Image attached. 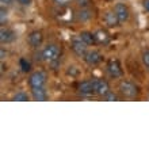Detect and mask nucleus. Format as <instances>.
I'll list each match as a JSON object with an SVG mask.
<instances>
[{
  "instance_id": "a211bd4d",
  "label": "nucleus",
  "mask_w": 149,
  "mask_h": 149,
  "mask_svg": "<svg viewBox=\"0 0 149 149\" xmlns=\"http://www.w3.org/2000/svg\"><path fill=\"white\" fill-rule=\"evenodd\" d=\"M19 65H20V68H22L23 72H29L31 69V64H30V61H27L26 58H20Z\"/></svg>"
},
{
  "instance_id": "f03ea898",
  "label": "nucleus",
  "mask_w": 149,
  "mask_h": 149,
  "mask_svg": "<svg viewBox=\"0 0 149 149\" xmlns=\"http://www.w3.org/2000/svg\"><path fill=\"white\" fill-rule=\"evenodd\" d=\"M119 92H121L125 98H136L138 95V87L132 81H127V80H123L119 84Z\"/></svg>"
},
{
  "instance_id": "9b49d317",
  "label": "nucleus",
  "mask_w": 149,
  "mask_h": 149,
  "mask_svg": "<svg viewBox=\"0 0 149 149\" xmlns=\"http://www.w3.org/2000/svg\"><path fill=\"white\" fill-rule=\"evenodd\" d=\"M104 23L109 26V27H117V26H119V19H118L117 14L114 11H107L106 14H104Z\"/></svg>"
},
{
  "instance_id": "20e7f679",
  "label": "nucleus",
  "mask_w": 149,
  "mask_h": 149,
  "mask_svg": "<svg viewBox=\"0 0 149 149\" xmlns=\"http://www.w3.org/2000/svg\"><path fill=\"white\" fill-rule=\"evenodd\" d=\"M92 87H94V92L95 94L100 95V96H104V95L110 91V86L106 80H102V79H92Z\"/></svg>"
},
{
  "instance_id": "9d476101",
  "label": "nucleus",
  "mask_w": 149,
  "mask_h": 149,
  "mask_svg": "<svg viewBox=\"0 0 149 149\" xmlns=\"http://www.w3.org/2000/svg\"><path fill=\"white\" fill-rule=\"evenodd\" d=\"M84 60H86V63L90 64V65H98V64L103 60V56L100 54L98 50H90L86 53Z\"/></svg>"
},
{
  "instance_id": "b1692460",
  "label": "nucleus",
  "mask_w": 149,
  "mask_h": 149,
  "mask_svg": "<svg viewBox=\"0 0 149 149\" xmlns=\"http://www.w3.org/2000/svg\"><path fill=\"white\" fill-rule=\"evenodd\" d=\"M72 0H54V3L60 7H64V6H68V4L71 3Z\"/></svg>"
},
{
  "instance_id": "f8f14e48",
  "label": "nucleus",
  "mask_w": 149,
  "mask_h": 149,
  "mask_svg": "<svg viewBox=\"0 0 149 149\" xmlns=\"http://www.w3.org/2000/svg\"><path fill=\"white\" fill-rule=\"evenodd\" d=\"M95 39H96V43H100V45H107V43L110 42V34L106 31V30H103V29H100V30H98V31H95Z\"/></svg>"
},
{
  "instance_id": "0eeeda50",
  "label": "nucleus",
  "mask_w": 149,
  "mask_h": 149,
  "mask_svg": "<svg viewBox=\"0 0 149 149\" xmlns=\"http://www.w3.org/2000/svg\"><path fill=\"white\" fill-rule=\"evenodd\" d=\"M71 46H72V50H73L77 56H80V57H84V56H86L87 46H88V45H87L80 37H79V38H74L73 41H72Z\"/></svg>"
},
{
  "instance_id": "5701e85b",
  "label": "nucleus",
  "mask_w": 149,
  "mask_h": 149,
  "mask_svg": "<svg viewBox=\"0 0 149 149\" xmlns=\"http://www.w3.org/2000/svg\"><path fill=\"white\" fill-rule=\"evenodd\" d=\"M6 19H7V11L4 10V7H1V10H0V22H1V24L6 23Z\"/></svg>"
},
{
  "instance_id": "423d86ee",
  "label": "nucleus",
  "mask_w": 149,
  "mask_h": 149,
  "mask_svg": "<svg viewBox=\"0 0 149 149\" xmlns=\"http://www.w3.org/2000/svg\"><path fill=\"white\" fill-rule=\"evenodd\" d=\"M107 72L111 77H121L123 71H122V67L118 60H110L107 63Z\"/></svg>"
},
{
  "instance_id": "4468645a",
  "label": "nucleus",
  "mask_w": 149,
  "mask_h": 149,
  "mask_svg": "<svg viewBox=\"0 0 149 149\" xmlns=\"http://www.w3.org/2000/svg\"><path fill=\"white\" fill-rule=\"evenodd\" d=\"M77 90L81 95H91L92 92H94L92 81H90V80H84V81H81L80 84H79Z\"/></svg>"
},
{
  "instance_id": "2eb2a0df",
  "label": "nucleus",
  "mask_w": 149,
  "mask_h": 149,
  "mask_svg": "<svg viewBox=\"0 0 149 149\" xmlns=\"http://www.w3.org/2000/svg\"><path fill=\"white\" fill-rule=\"evenodd\" d=\"M31 96L34 100H39V102H43L47 99V94L46 91L43 90V87H38V88H33L31 90Z\"/></svg>"
},
{
  "instance_id": "39448f33",
  "label": "nucleus",
  "mask_w": 149,
  "mask_h": 149,
  "mask_svg": "<svg viewBox=\"0 0 149 149\" xmlns=\"http://www.w3.org/2000/svg\"><path fill=\"white\" fill-rule=\"evenodd\" d=\"M76 18V14H73L72 10L67 7V6H64V7H60L58 12H57V19L60 22H63V23H68V22H71Z\"/></svg>"
},
{
  "instance_id": "1a4fd4ad",
  "label": "nucleus",
  "mask_w": 149,
  "mask_h": 149,
  "mask_svg": "<svg viewBox=\"0 0 149 149\" xmlns=\"http://www.w3.org/2000/svg\"><path fill=\"white\" fill-rule=\"evenodd\" d=\"M27 42L31 47H39L43 42V36L42 33L36 30V31H31L27 37Z\"/></svg>"
},
{
  "instance_id": "aec40b11",
  "label": "nucleus",
  "mask_w": 149,
  "mask_h": 149,
  "mask_svg": "<svg viewBox=\"0 0 149 149\" xmlns=\"http://www.w3.org/2000/svg\"><path fill=\"white\" fill-rule=\"evenodd\" d=\"M142 63H144V65L149 69V49L142 52Z\"/></svg>"
},
{
  "instance_id": "393cba45",
  "label": "nucleus",
  "mask_w": 149,
  "mask_h": 149,
  "mask_svg": "<svg viewBox=\"0 0 149 149\" xmlns=\"http://www.w3.org/2000/svg\"><path fill=\"white\" fill-rule=\"evenodd\" d=\"M19 4H22V6H29V4L31 3V0H16Z\"/></svg>"
},
{
  "instance_id": "f3484780",
  "label": "nucleus",
  "mask_w": 149,
  "mask_h": 149,
  "mask_svg": "<svg viewBox=\"0 0 149 149\" xmlns=\"http://www.w3.org/2000/svg\"><path fill=\"white\" fill-rule=\"evenodd\" d=\"M79 37H80L87 45H94V43H96L95 34H92V33H90V31H81L79 34Z\"/></svg>"
},
{
  "instance_id": "f257e3e1",
  "label": "nucleus",
  "mask_w": 149,
  "mask_h": 149,
  "mask_svg": "<svg viewBox=\"0 0 149 149\" xmlns=\"http://www.w3.org/2000/svg\"><path fill=\"white\" fill-rule=\"evenodd\" d=\"M60 47L54 43H50V45H47L45 46V49L42 50V60L43 61H49V63H53V61H57L60 57Z\"/></svg>"
},
{
  "instance_id": "a878e982",
  "label": "nucleus",
  "mask_w": 149,
  "mask_h": 149,
  "mask_svg": "<svg viewBox=\"0 0 149 149\" xmlns=\"http://www.w3.org/2000/svg\"><path fill=\"white\" fill-rule=\"evenodd\" d=\"M0 3L3 4V6H10L12 3V0H0Z\"/></svg>"
},
{
  "instance_id": "4be33fe9",
  "label": "nucleus",
  "mask_w": 149,
  "mask_h": 149,
  "mask_svg": "<svg viewBox=\"0 0 149 149\" xmlns=\"http://www.w3.org/2000/svg\"><path fill=\"white\" fill-rule=\"evenodd\" d=\"M74 1H76V4H77L79 7H81V8L88 7L91 3V0H74Z\"/></svg>"
},
{
  "instance_id": "bb28decb",
  "label": "nucleus",
  "mask_w": 149,
  "mask_h": 149,
  "mask_svg": "<svg viewBox=\"0 0 149 149\" xmlns=\"http://www.w3.org/2000/svg\"><path fill=\"white\" fill-rule=\"evenodd\" d=\"M144 8L149 12V0H144Z\"/></svg>"
},
{
  "instance_id": "6e6552de",
  "label": "nucleus",
  "mask_w": 149,
  "mask_h": 149,
  "mask_svg": "<svg viewBox=\"0 0 149 149\" xmlns=\"http://www.w3.org/2000/svg\"><path fill=\"white\" fill-rule=\"evenodd\" d=\"M114 12L117 14L118 16V19H119V22L121 23H125L126 20L129 19V8L126 7L125 4H122V3H118L114 6Z\"/></svg>"
},
{
  "instance_id": "412c9836",
  "label": "nucleus",
  "mask_w": 149,
  "mask_h": 149,
  "mask_svg": "<svg viewBox=\"0 0 149 149\" xmlns=\"http://www.w3.org/2000/svg\"><path fill=\"white\" fill-rule=\"evenodd\" d=\"M103 98H104V100H110V102H111V100H119L118 95L114 94V92H111V91H109V92H107V94L104 95Z\"/></svg>"
},
{
  "instance_id": "dca6fc26",
  "label": "nucleus",
  "mask_w": 149,
  "mask_h": 149,
  "mask_svg": "<svg viewBox=\"0 0 149 149\" xmlns=\"http://www.w3.org/2000/svg\"><path fill=\"white\" fill-rule=\"evenodd\" d=\"M91 16H92V12L87 7L81 8L79 12H76V20H79V22H86V20L91 19Z\"/></svg>"
},
{
  "instance_id": "6ab92c4d",
  "label": "nucleus",
  "mask_w": 149,
  "mask_h": 149,
  "mask_svg": "<svg viewBox=\"0 0 149 149\" xmlns=\"http://www.w3.org/2000/svg\"><path fill=\"white\" fill-rule=\"evenodd\" d=\"M14 100H18V102H26V100H29V96H27V94H24V92H18V94L14 96Z\"/></svg>"
},
{
  "instance_id": "ddd939ff",
  "label": "nucleus",
  "mask_w": 149,
  "mask_h": 149,
  "mask_svg": "<svg viewBox=\"0 0 149 149\" xmlns=\"http://www.w3.org/2000/svg\"><path fill=\"white\" fill-rule=\"evenodd\" d=\"M14 39H15V34H14L12 30L1 27V30H0V41H1V43H10Z\"/></svg>"
},
{
  "instance_id": "7ed1b4c3",
  "label": "nucleus",
  "mask_w": 149,
  "mask_h": 149,
  "mask_svg": "<svg viewBox=\"0 0 149 149\" xmlns=\"http://www.w3.org/2000/svg\"><path fill=\"white\" fill-rule=\"evenodd\" d=\"M46 83V74L41 71H37L34 73L30 74L29 77V86L31 88H38V87H43Z\"/></svg>"
}]
</instances>
